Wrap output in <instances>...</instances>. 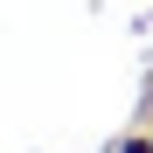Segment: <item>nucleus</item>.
I'll return each mask as SVG.
<instances>
[{
  "instance_id": "obj_1",
  "label": "nucleus",
  "mask_w": 153,
  "mask_h": 153,
  "mask_svg": "<svg viewBox=\"0 0 153 153\" xmlns=\"http://www.w3.org/2000/svg\"><path fill=\"white\" fill-rule=\"evenodd\" d=\"M118 153H153V139H118Z\"/></svg>"
}]
</instances>
